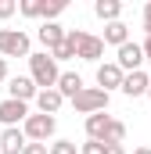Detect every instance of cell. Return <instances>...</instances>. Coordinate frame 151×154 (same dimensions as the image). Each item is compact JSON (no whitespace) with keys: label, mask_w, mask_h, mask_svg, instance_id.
I'll list each match as a JSON object with an SVG mask.
<instances>
[{"label":"cell","mask_w":151,"mask_h":154,"mask_svg":"<svg viewBox=\"0 0 151 154\" xmlns=\"http://www.w3.org/2000/svg\"><path fill=\"white\" fill-rule=\"evenodd\" d=\"M43 54H47V50H43ZM50 57H54V61H69V57H76V50L69 47V43H61V47L50 50Z\"/></svg>","instance_id":"cell-21"},{"label":"cell","mask_w":151,"mask_h":154,"mask_svg":"<svg viewBox=\"0 0 151 154\" xmlns=\"http://www.w3.org/2000/svg\"><path fill=\"white\" fill-rule=\"evenodd\" d=\"M7 93H11V100H22V104H29V100H36V82L29 75H14V79H7Z\"/></svg>","instance_id":"cell-8"},{"label":"cell","mask_w":151,"mask_h":154,"mask_svg":"<svg viewBox=\"0 0 151 154\" xmlns=\"http://www.w3.org/2000/svg\"><path fill=\"white\" fill-rule=\"evenodd\" d=\"M54 90H58L61 97H69V100H72L76 93L83 90V75H79V72H61L58 82H54Z\"/></svg>","instance_id":"cell-14"},{"label":"cell","mask_w":151,"mask_h":154,"mask_svg":"<svg viewBox=\"0 0 151 154\" xmlns=\"http://www.w3.org/2000/svg\"><path fill=\"white\" fill-rule=\"evenodd\" d=\"M36 39L43 43V50L50 54L54 47H61V43H65V29H61L58 22H43V25H40V32H36Z\"/></svg>","instance_id":"cell-11"},{"label":"cell","mask_w":151,"mask_h":154,"mask_svg":"<svg viewBox=\"0 0 151 154\" xmlns=\"http://www.w3.org/2000/svg\"><path fill=\"white\" fill-rule=\"evenodd\" d=\"M29 140H25V133L14 125V129H4L0 133V154H22V147H25Z\"/></svg>","instance_id":"cell-12"},{"label":"cell","mask_w":151,"mask_h":154,"mask_svg":"<svg viewBox=\"0 0 151 154\" xmlns=\"http://www.w3.org/2000/svg\"><path fill=\"white\" fill-rule=\"evenodd\" d=\"M148 86H151V75L140 68V72H126L119 90H122L126 97H148Z\"/></svg>","instance_id":"cell-9"},{"label":"cell","mask_w":151,"mask_h":154,"mask_svg":"<svg viewBox=\"0 0 151 154\" xmlns=\"http://www.w3.org/2000/svg\"><path fill=\"white\" fill-rule=\"evenodd\" d=\"M122 86V68L115 65V61H104V65H97V90H119Z\"/></svg>","instance_id":"cell-10"},{"label":"cell","mask_w":151,"mask_h":154,"mask_svg":"<svg viewBox=\"0 0 151 154\" xmlns=\"http://www.w3.org/2000/svg\"><path fill=\"white\" fill-rule=\"evenodd\" d=\"M18 11H22L25 18H40V4H36V0H22V4H18Z\"/></svg>","instance_id":"cell-22"},{"label":"cell","mask_w":151,"mask_h":154,"mask_svg":"<svg viewBox=\"0 0 151 154\" xmlns=\"http://www.w3.org/2000/svg\"><path fill=\"white\" fill-rule=\"evenodd\" d=\"M126 140V125L119 122V118H112V125H108V133H104V143H122Z\"/></svg>","instance_id":"cell-19"},{"label":"cell","mask_w":151,"mask_h":154,"mask_svg":"<svg viewBox=\"0 0 151 154\" xmlns=\"http://www.w3.org/2000/svg\"><path fill=\"white\" fill-rule=\"evenodd\" d=\"M119 50V57H115V65L122 68V75L126 72H140V65H144V50H140V43H122V47H115Z\"/></svg>","instance_id":"cell-6"},{"label":"cell","mask_w":151,"mask_h":154,"mask_svg":"<svg viewBox=\"0 0 151 154\" xmlns=\"http://www.w3.org/2000/svg\"><path fill=\"white\" fill-rule=\"evenodd\" d=\"M61 11H65V0H50V4L43 0V4H40V18H47V22H54Z\"/></svg>","instance_id":"cell-18"},{"label":"cell","mask_w":151,"mask_h":154,"mask_svg":"<svg viewBox=\"0 0 151 154\" xmlns=\"http://www.w3.org/2000/svg\"><path fill=\"white\" fill-rule=\"evenodd\" d=\"M65 43L72 47L76 57H83V61H101V54H104L101 36H90V32H83V29H65Z\"/></svg>","instance_id":"cell-1"},{"label":"cell","mask_w":151,"mask_h":154,"mask_svg":"<svg viewBox=\"0 0 151 154\" xmlns=\"http://www.w3.org/2000/svg\"><path fill=\"white\" fill-rule=\"evenodd\" d=\"M140 50H144V61H148V65H151V36L144 39V43H140Z\"/></svg>","instance_id":"cell-28"},{"label":"cell","mask_w":151,"mask_h":154,"mask_svg":"<svg viewBox=\"0 0 151 154\" xmlns=\"http://www.w3.org/2000/svg\"><path fill=\"white\" fill-rule=\"evenodd\" d=\"M144 32H148V36H151V0H148V4H144Z\"/></svg>","instance_id":"cell-26"},{"label":"cell","mask_w":151,"mask_h":154,"mask_svg":"<svg viewBox=\"0 0 151 154\" xmlns=\"http://www.w3.org/2000/svg\"><path fill=\"white\" fill-rule=\"evenodd\" d=\"M54 129H58V118L54 115H40V111L22 122V133H25L29 143H47V140L54 136Z\"/></svg>","instance_id":"cell-3"},{"label":"cell","mask_w":151,"mask_h":154,"mask_svg":"<svg viewBox=\"0 0 151 154\" xmlns=\"http://www.w3.org/2000/svg\"><path fill=\"white\" fill-rule=\"evenodd\" d=\"M22 154H47V143H25Z\"/></svg>","instance_id":"cell-25"},{"label":"cell","mask_w":151,"mask_h":154,"mask_svg":"<svg viewBox=\"0 0 151 154\" xmlns=\"http://www.w3.org/2000/svg\"><path fill=\"white\" fill-rule=\"evenodd\" d=\"M0 57H29V36L22 29H0Z\"/></svg>","instance_id":"cell-5"},{"label":"cell","mask_w":151,"mask_h":154,"mask_svg":"<svg viewBox=\"0 0 151 154\" xmlns=\"http://www.w3.org/2000/svg\"><path fill=\"white\" fill-rule=\"evenodd\" d=\"M72 108L79 115H97V111H108V93L97 90V86H83L72 97Z\"/></svg>","instance_id":"cell-4"},{"label":"cell","mask_w":151,"mask_h":154,"mask_svg":"<svg viewBox=\"0 0 151 154\" xmlns=\"http://www.w3.org/2000/svg\"><path fill=\"white\" fill-rule=\"evenodd\" d=\"M133 154H151V147H137V151H133Z\"/></svg>","instance_id":"cell-30"},{"label":"cell","mask_w":151,"mask_h":154,"mask_svg":"<svg viewBox=\"0 0 151 154\" xmlns=\"http://www.w3.org/2000/svg\"><path fill=\"white\" fill-rule=\"evenodd\" d=\"M101 43H112V47L130 43V25H126V22H108V25H104V36H101Z\"/></svg>","instance_id":"cell-16"},{"label":"cell","mask_w":151,"mask_h":154,"mask_svg":"<svg viewBox=\"0 0 151 154\" xmlns=\"http://www.w3.org/2000/svg\"><path fill=\"white\" fill-rule=\"evenodd\" d=\"M29 118V104H22V100H0V122H4V129H14L18 122H25Z\"/></svg>","instance_id":"cell-7"},{"label":"cell","mask_w":151,"mask_h":154,"mask_svg":"<svg viewBox=\"0 0 151 154\" xmlns=\"http://www.w3.org/2000/svg\"><path fill=\"white\" fill-rule=\"evenodd\" d=\"M58 61L50 54H29V79L36 82V90H54L58 82Z\"/></svg>","instance_id":"cell-2"},{"label":"cell","mask_w":151,"mask_h":154,"mask_svg":"<svg viewBox=\"0 0 151 154\" xmlns=\"http://www.w3.org/2000/svg\"><path fill=\"white\" fill-rule=\"evenodd\" d=\"M14 11H18V4H14V0H0V18H11Z\"/></svg>","instance_id":"cell-24"},{"label":"cell","mask_w":151,"mask_h":154,"mask_svg":"<svg viewBox=\"0 0 151 154\" xmlns=\"http://www.w3.org/2000/svg\"><path fill=\"white\" fill-rule=\"evenodd\" d=\"M94 14H97L101 22H119L122 4H119V0H97V4H94Z\"/></svg>","instance_id":"cell-17"},{"label":"cell","mask_w":151,"mask_h":154,"mask_svg":"<svg viewBox=\"0 0 151 154\" xmlns=\"http://www.w3.org/2000/svg\"><path fill=\"white\" fill-rule=\"evenodd\" d=\"M79 154H104V143H97V140H86V143L79 147Z\"/></svg>","instance_id":"cell-23"},{"label":"cell","mask_w":151,"mask_h":154,"mask_svg":"<svg viewBox=\"0 0 151 154\" xmlns=\"http://www.w3.org/2000/svg\"><path fill=\"white\" fill-rule=\"evenodd\" d=\"M4 79H7V61L0 57V82H4Z\"/></svg>","instance_id":"cell-29"},{"label":"cell","mask_w":151,"mask_h":154,"mask_svg":"<svg viewBox=\"0 0 151 154\" xmlns=\"http://www.w3.org/2000/svg\"><path fill=\"white\" fill-rule=\"evenodd\" d=\"M148 100H151V86H148Z\"/></svg>","instance_id":"cell-31"},{"label":"cell","mask_w":151,"mask_h":154,"mask_svg":"<svg viewBox=\"0 0 151 154\" xmlns=\"http://www.w3.org/2000/svg\"><path fill=\"white\" fill-rule=\"evenodd\" d=\"M108 125H112V115H104V111H97V115H86V140H97V143H104V133H108Z\"/></svg>","instance_id":"cell-13"},{"label":"cell","mask_w":151,"mask_h":154,"mask_svg":"<svg viewBox=\"0 0 151 154\" xmlns=\"http://www.w3.org/2000/svg\"><path fill=\"white\" fill-rule=\"evenodd\" d=\"M65 104V97L58 93V90H40L36 93V108H40V115H58V108Z\"/></svg>","instance_id":"cell-15"},{"label":"cell","mask_w":151,"mask_h":154,"mask_svg":"<svg viewBox=\"0 0 151 154\" xmlns=\"http://www.w3.org/2000/svg\"><path fill=\"white\" fill-rule=\"evenodd\" d=\"M104 154H126L122 143H104Z\"/></svg>","instance_id":"cell-27"},{"label":"cell","mask_w":151,"mask_h":154,"mask_svg":"<svg viewBox=\"0 0 151 154\" xmlns=\"http://www.w3.org/2000/svg\"><path fill=\"white\" fill-rule=\"evenodd\" d=\"M47 154H79V151H76L72 140H54V143L47 147Z\"/></svg>","instance_id":"cell-20"}]
</instances>
